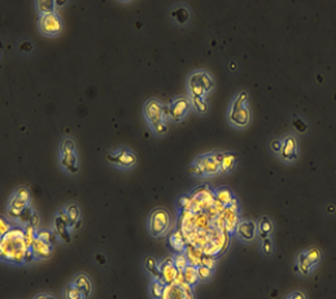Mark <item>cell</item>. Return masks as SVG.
Wrapping results in <instances>:
<instances>
[{
    "label": "cell",
    "instance_id": "obj_1",
    "mask_svg": "<svg viewBox=\"0 0 336 299\" xmlns=\"http://www.w3.org/2000/svg\"><path fill=\"white\" fill-rule=\"evenodd\" d=\"M143 113L155 135L162 137L168 133V123H170L168 106H164L158 99L151 98L145 102Z\"/></svg>",
    "mask_w": 336,
    "mask_h": 299
},
{
    "label": "cell",
    "instance_id": "obj_2",
    "mask_svg": "<svg viewBox=\"0 0 336 299\" xmlns=\"http://www.w3.org/2000/svg\"><path fill=\"white\" fill-rule=\"evenodd\" d=\"M188 173L199 178H210V177H217L222 174L217 152L205 153V155L196 157L191 167L188 168Z\"/></svg>",
    "mask_w": 336,
    "mask_h": 299
},
{
    "label": "cell",
    "instance_id": "obj_3",
    "mask_svg": "<svg viewBox=\"0 0 336 299\" xmlns=\"http://www.w3.org/2000/svg\"><path fill=\"white\" fill-rule=\"evenodd\" d=\"M249 120H251V112L248 107V92L240 91L237 94L230 106L229 121L233 127L243 129L248 125Z\"/></svg>",
    "mask_w": 336,
    "mask_h": 299
},
{
    "label": "cell",
    "instance_id": "obj_4",
    "mask_svg": "<svg viewBox=\"0 0 336 299\" xmlns=\"http://www.w3.org/2000/svg\"><path fill=\"white\" fill-rule=\"evenodd\" d=\"M59 160H60L62 171L65 173H68V174H77L78 173V171H79V160H78L76 143L72 138L66 137L61 141Z\"/></svg>",
    "mask_w": 336,
    "mask_h": 299
},
{
    "label": "cell",
    "instance_id": "obj_5",
    "mask_svg": "<svg viewBox=\"0 0 336 299\" xmlns=\"http://www.w3.org/2000/svg\"><path fill=\"white\" fill-rule=\"evenodd\" d=\"M172 226V219L165 208H155L147 221V228H148L149 234L153 238L164 237L168 233Z\"/></svg>",
    "mask_w": 336,
    "mask_h": 299
},
{
    "label": "cell",
    "instance_id": "obj_6",
    "mask_svg": "<svg viewBox=\"0 0 336 299\" xmlns=\"http://www.w3.org/2000/svg\"><path fill=\"white\" fill-rule=\"evenodd\" d=\"M105 159L109 164L119 171H130L138 164L137 153L127 147H119L113 151H109L105 155Z\"/></svg>",
    "mask_w": 336,
    "mask_h": 299
},
{
    "label": "cell",
    "instance_id": "obj_7",
    "mask_svg": "<svg viewBox=\"0 0 336 299\" xmlns=\"http://www.w3.org/2000/svg\"><path fill=\"white\" fill-rule=\"evenodd\" d=\"M214 87L213 78L205 70H198L188 78V90L191 98H205Z\"/></svg>",
    "mask_w": 336,
    "mask_h": 299
},
{
    "label": "cell",
    "instance_id": "obj_8",
    "mask_svg": "<svg viewBox=\"0 0 336 299\" xmlns=\"http://www.w3.org/2000/svg\"><path fill=\"white\" fill-rule=\"evenodd\" d=\"M30 200L31 194L29 188H26V186H20V188L16 189V192L12 194L11 199L8 202V216L12 217V219H15L16 221L17 217L20 216V214H21L25 208L30 206Z\"/></svg>",
    "mask_w": 336,
    "mask_h": 299
},
{
    "label": "cell",
    "instance_id": "obj_9",
    "mask_svg": "<svg viewBox=\"0 0 336 299\" xmlns=\"http://www.w3.org/2000/svg\"><path fill=\"white\" fill-rule=\"evenodd\" d=\"M322 253L318 247H309V249L304 250L298 254L297 260H296V267L295 271L300 275H309L314 269V267L321 261Z\"/></svg>",
    "mask_w": 336,
    "mask_h": 299
},
{
    "label": "cell",
    "instance_id": "obj_10",
    "mask_svg": "<svg viewBox=\"0 0 336 299\" xmlns=\"http://www.w3.org/2000/svg\"><path fill=\"white\" fill-rule=\"evenodd\" d=\"M62 27H64V25H62L61 17L56 12L39 17L38 29L44 37H48V38L58 37L62 31Z\"/></svg>",
    "mask_w": 336,
    "mask_h": 299
},
{
    "label": "cell",
    "instance_id": "obj_11",
    "mask_svg": "<svg viewBox=\"0 0 336 299\" xmlns=\"http://www.w3.org/2000/svg\"><path fill=\"white\" fill-rule=\"evenodd\" d=\"M192 108L191 99L187 96H177L168 104L169 120L172 123H180Z\"/></svg>",
    "mask_w": 336,
    "mask_h": 299
},
{
    "label": "cell",
    "instance_id": "obj_12",
    "mask_svg": "<svg viewBox=\"0 0 336 299\" xmlns=\"http://www.w3.org/2000/svg\"><path fill=\"white\" fill-rule=\"evenodd\" d=\"M161 299H196L192 288L184 282V280L176 281L174 284L165 286L164 294Z\"/></svg>",
    "mask_w": 336,
    "mask_h": 299
},
{
    "label": "cell",
    "instance_id": "obj_13",
    "mask_svg": "<svg viewBox=\"0 0 336 299\" xmlns=\"http://www.w3.org/2000/svg\"><path fill=\"white\" fill-rule=\"evenodd\" d=\"M70 223H69L68 216H66V212L64 210V207L60 208L55 216L54 221V233L58 235L59 239H61L62 242L69 243L72 241V235H70Z\"/></svg>",
    "mask_w": 336,
    "mask_h": 299
},
{
    "label": "cell",
    "instance_id": "obj_14",
    "mask_svg": "<svg viewBox=\"0 0 336 299\" xmlns=\"http://www.w3.org/2000/svg\"><path fill=\"white\" fill-rule=\"evenodd\" d=\"M235 235H237L240 241L243 242H252L257 237L258 229H257V224L252 220L243 219L237 221V228H235Z\"/></svg>",
    "mask_w": 336,
    "mask_h": 299
},
{
    "label": "cell",
    "instance_id": "obj_15",
    "mask_svg": "<svg viewBox=\"0 0 336 299\" xmlns=\"http://www.w3.org/2000/svg\"><path fill=\"white\" fill-rule=\"evenodd\" d=\"M283 161L286 163H292L298 157V145L297 139L295 138L294 135H287L286 138L283 139V147L280 153L278 155Z\"/></svg>",
    "mask_w": 336,
    "mask_h": 299
},
{
    "label": "cell",
    "instance_id": "obj_16",
    "mask_svg": "<svg viewBox=\"0 0 336 299\" xmlns=\"http://www.w3.org/2000/svg\"><path fill=\"white\" fill-rule=\"evenodd\" d=\"M161 271V281L165 285H172L177 281V277L179 275V271L176 268V265L173 264V257L168 256L160 263Z\"/></svg>",
    "mask_w": 336,
    "mask_h": 299
},
{
    "label": "cell",
    "instance_id": "obj_17",
    "mask_svg": "<svg viewBox=\"0 0 336 299\" xmlns=\"http://www.w3.org/2000/svg\"><path fill=\"white\" fill-rule=\"evenodd\" d=\"M30 250L35 259L44 260V259H50L52 256V254H54V245H51L48 242L43 241V239L37 237V239L34 241Z\"/></svg>",
    "mask_w": 336,
    "mask_h": 299
},
{
    "label": "cell",
    "instance_id": "obj_18",
    "mask_svg": "<svg viewBox=\"0 0 336 299\" xmlns=\"http://www.w3.org/2000/svg\"><path fill=\"white\" fill-rule=\"evenodd\" d=\"M78 290H79L86 299H88L92 296L94 292V285H92L91 278L86 275V273H77L76 276L73 277V280L70 281Z\"/></svg>",
    "mask_w": 336,
    "mask_h": 299
},
{
    "label": "cell",
    "instance_id": "obj_19",
    "mask_svg": "<svg viewBox=\"0 0 336 299\" xmlns=\"http://www.w3.org/2000/svg\"><path fill=\"white\" fill-rule=\"evenodd\" d=\"M218 160L221 164L222 174H230L237 164V155L235 152H217Z\"/></svg>",
    "mask_w": 336,
    "mask_h": 299
},
{
    "label": "cell",
    "instance_id": "obj_20",
    "mask_svg": "<svg viewBox=\"0 0 336 299\" xmlns=\"http://www.w3.org/2000/svg\"><path fill=\"white\" fill-rule=\"evenodd\" d=\"M161 261L153 255H147L143 260V268L145 273L151 277V280H161V271H160Z\"/></svg>",
    "mask_w": 336,
    "mask_h": 299
},
{
    "label": "cell",
    "instance_id": "obj_21",
    "mask_svg": "<svg viewBox=\"0 0 336 299\" xmlns=\"http://www.w3.org/2000/svg\"><path fill=\"white\" fill-rule=\"evenodd\" d=\"M64 210H65L69 223H70V229H79L82 217H80V210L78 207V204L68 203L64 206Z\"/></svg>",
    "mask_w": 336,
    "mask_h": 299
},
{
    "label": "cell",
    "instance_id": "obj_22",
    "mask_svg": "<svg viewBox=\"0 0 336 299\" xmlns=\"http://www.w3.org/2000/svg\"><path fill=\"white\" fill-rule=\"evenodd\" d=\"M170 16H172V19L174 20L178 25H184V23H187L188 21H190L191 13H190L187 7H184V5H178V7H176L170 12Z\"/></svg>",
    "mask_w": 336,
    "mask_h": 299
},
{
    "label": "cell",
    "instance_id": "obj_23",
    "mask_svg": "<svg viewBox=\"0 0 336 299\" xmlns=\"http://www.w3.org/2000/svg\"><path fill=\"white\" fill-rule=\"evenodd\" d=\"M182 275H183L184 282L190 285L191 288H194L196 284H199L200 282L199 273H198V267H196V265L190 264L187 268L182 272Z\"/></svg>",
    "mask_w": 336,
    "mask_h": 299
},
{
    "label": "cell",
    "instance_id": "obj_24",
    "mask_svg": "<svg viewBox=\"0 0 336 299\" xmlns=\"http://www.w3.org/2000/svg\"><path fill=\"white\" fill-rule=\"evenodd\" d=\"M257 229H258V234L262 239V238L270 237V234L273 233V229H274V225L268 216H264V217H261L258 224H257Z\"/></svg>",
    "mask_w": 336,
    "mask_h": 299
},
{
    "label": "cell",
    "instance_id": "obj_25",
    "mask_svg": "<svg viewBox=\"0 0 336 299\" xmlns=\"http://www.w3.org/2000/svg\"><path fill=\"white\" fill-rule=\"evenodd\" d=\"M37 5V11L40 16L48 15V13H54L56 12V0H38L35 1Z\"/></svg>",
    "mask_w": 336,
    "mask_h": 299
},
{
    "label": "cell",
    "instance_id": "obj_26",
    "mask_svg": "<svg viewBox=\"0 0 336 299\" xmlns=\"http://www.w3.org/2000/svg\"><path fill=\"white\" fill-rule=\"evenodd\" d=\"M216 200L222 206H225V207H230L235 202V198L227 189H219L216 192Z\"/></svg>",
    "mask_w": 336,
    "mask_h": 299
},
{
    "label": "cell",
    "instance_id": "obj_27",
    "mask_svg": "<svg viewBox=\"0 0 336 299\" xmlns=\"http://www.w3.org/2000/svg\"><path fill=\"white\" fill-rule=\"evenodd\" d=\"M165 286L166 285L161 280H151L149 284V296L152 299H161L164 294Z\"/></svg>",
    "mask_w": 336,
    "mask_h": 299
},
{
    "label": "cell",
    "instance_id": "obj_28",
    "mask_svg": "<svg viewBox=\"0 0 336 299\" xmlns=\"http://www.w3.org/2000/svg\"><path fill=\"white\" fill-rule=\"evenodd\" d=\"M37 234H38V230L35 229L34 226H31L30 224L23 226V241H25L27 250L30 249L35 239H37Z\"/></svg>",
    "mask_w": 336,
    "mask_h": 299
},
{
    "label": "cell",
    "instance_id": "obj_29",
    "mask_svg": "<svg viewBox=\"0 0 336 299\" xmlns=\"http://www.w3.org/2000/svg\"><path fill=\"white\" fill-rule=\"evenodd\" d=\"M62 299H86L83 297V294L78 290V289L72 284L69 282L66 285L64 290H62Z\"/></svg>",
    "mask_w": 336,
    "mask_h": 299
},
{
    "label": "cell",
    "instance_id": "obj_30",
    "mask_svg": "<svg viewBox=\"0 0 336 299\" xmlns=\"http://www.w3.org/2000/svg\"><path fill=\"white\" fill-rule=\"evenodd\" d=\"M173 264L176 265V268L179 272H183L184 269L190 265V261H188L186 253H176V255L173 256Z\"/></svg>",
    "mask_w": 336,
    "mask_h": 299
},
{
    "label": "cell",
    "instance_id": "obj_31",
    "mask_svg": "<svg viewBox=\"0 0 336 299\" xmlns=\"http://www.w3.org/2000/svg\"><path fill=\"white\" fill-rule=\"evenodd\" d=\"M169 243L172 245V247L176 250L177 253H184V251H186V249H184L183 238H182V235H180L179 232L173 233L172 237L169 238Z\"/></svg>",
    "mask_w": 336,
    "mask_h": 299
},
{
    "label": "cell",
    "instance_id": "obj_32",
    "mask_svg": "<svg viewBox=\"0 0 336 299\" xmlns=\"http://www.w3.org/2000/svg\"><path fill=\"white\" fill-rule=\"evenodd\" d=\"M34 210L31 208V206H29V207H26L25 210H23L21 214H20V216L17 217V220H16V223L20 224V225L22 226H26L30 224V220L31 217H33V215H34Z\"/></svg>",
    "mask_w": 336,
    "mask_h": 299
},
{
    "label": "cell",
    "instance_id": "obj_33",
    "mask_svg": "<svg viewBox=\"0 0 336 299\" xmlns=\"http://www.w3.org/2000/svg\"><path fill=\"white\" fill-rule=\"evenodd\" d=\"M260 249H261V253L264 254L265 256L269 257L273 255V253H274V245H273V241H271L270 237L262 238V239H261Z\"/></svg>",
    "mask_w": 336,
    "mask_h": 299
},
{
    "label": "cell",
    "instance_id": "obj_34",
    "mask_svg": "<svg viewBox=\"0 0 336 299\" xmlns=\"http://www.w3.org/2000/svg\"><path fill=\"white\" fill-rule=\"evenodd\" d=\"M37 237L40 238V239H43V241L48 242V243H51V245H56V242H58V235L54 233V232H51V230H44V229H40L38 230V234H37Z\"/></svg>",
    "mask_w": 336,
    "mask_h": 299
},
{
    "label": "cell",
    "instance_id": "obj_35",
    "mask_svg": "<svg viewBox=\"0 0 336 299\" xmlns=\"http://www.w3.org/2000/svg\"><path fill=\"white\" fill-rule=\"evenodd\" d=\"M192 108L199 113H206L208 112V103L205 102V98H191Z\"/></svg>",
    "mask_w": 336,
    "mask_h": 299
},
{
    "label": "cell",
    "instance_id": "obj_36",
    "mask_svg": "<svg viewBox=\"0 0 336 299\" xmlns=\"http://www.w3.org/2000/svg\"><path fill=\"white\" fill-rule=\"evenodd\" d=\"M198 273H199V278L201 282H205V281H209L213 276V269L208 268L205 265H199L198 267Z\"/></svg>",
    "mask_w": 336,
    "mask_h": 299
},
{
    "label": "cell",
    "instance_id": "obj_37",
    "mask_svg": "<svg viewBox=\"0 0 336 299\" xmlns=\"http://www.w3.org/2000/svg\"><path fill=\"white\" fill-rule=\"evenodd\" d=\"M292 127L297 133H305L308 130V124L301 117H294L292 119Z\"/></svg>",
    "mask_w": 336,
    "mask_h": 299
},
{
    "label": "cell",
    "instance_id": "obj_38",
    "mask_svg": "<svg viewBox=\"0 0 336 299\" xmlns=\"http://www.w3.org/2000/svg\"><path fill=\"white\" fill-rule=\"evenodd\" d=\"M19 50L21 54H31L33 52V50H34V46H33V43L30 42V41H27V39H25V41H22V42L20 43L19 46Z\"/></svg>",
    "mask_w": 336,
    "mask_h": 299
},
{
    "label": "cell",
    "instance_id": "obj_39",
    "mask_svg": "<svg viewBox=\"0 0 336 299\" xmlns=\"http://www.w3.org/2000/svg\"><path fill=\"white\" fill-rule=\"evenodd\" d=\"M282 147H283V139L274 138V139H271L270 141V150L274 153H277V155H279V153H280V151H282Z\"/></svg>",
    "mask_w": 336,
    "mask_h": 299
},
{
    "label": "cell",
    "instance_id": "obj_40",
    "mask_svg": "<svg viewBox=\"0 0 336 299\" xmlns=\"http://www.w3.org/2000/svg\"><path fill=\"white\" fill-rule=\"evenodd\" d=\"M0 224H1V232H0V235H1V238H3V237H5L9 232H11L12 226H11V224L8 223V220L5 219V217H1Z\"/></svg>",
    "mask_w": 336,
    "mask_h": 299
},
{
    "label": "cell",
    "instance_id": "obj_41",
    "mask_svg": "<svg viewBox=\"0 0 336 299\" xmlns=\"http://www.w3.org/2000/svg\"><path fill=\"white\" fill-rule=\"evenodd\" d=\"M201 265H205L208 268L214 269V267H216V259L213 256H202Z\"/></svg>",
    "mask_w": 336,
    "mask_h": 299
},
{
    "label": "cell",
    "instance_id": "obj_42",
    "mask_svg": "<svg viewBox=\"0 0 336 299\" xmlns=\"http://www.w3.org/2000/svg\"><path fill=\"white\" fill-rule=\"evenodd\" d=\"M284 299H306V296L300 290H295V292H291L288 296H286Z\"/></svg>",
    "mask_w": 336,
    "mask_h": 299
},
{
    "label": "cell",
    "instance_id": "obj_43",
    "mask_svg": "<svg viewBox=\"0 0 336 299\" xmlns=\"http://www.w3.org/2000/svg\"><path fill=\"white\" fill-rule=\"evenodd\" d=\"M39 224H40V217H39V215L37 212H34V215H33V217H31L30 220V225L34 226L35 229H37L39 226Z\"/></svg>",
    "mask_w": 336,
    "mask_h": 299
},
{
    "label": "cell",
    "instance_id": "obj_44",
    "mask_svg": "<svg viewBox=\"0 0 336 299\" xmlns=\"http://www.w3.org/2000/svg\"><path fill=\"white\" fill-rule=\"evenodd\" d=\"M33 299H56V297L50 293H40V294H37Z\"/></svg>",
    "mask_w": 336,
    "mask_h": 299
},
{
    "label": "cell",
    "instance_id": "obj_45",
    "mask_svg": "<svg viewBox=\"0 0 336 299\" xmlns=\"http://www.w3.org/2000/svg\"><path fill=\"white\" fill-rule=\"evenodd\" d=\"M95 257L96 261H99L100 264H105V263H107V259H105V256H104L103 254H96Z\"/></svg>",
    "mask_w": 336,
    "mask_h": 299
},
{
    "label": "cell",
    "instance_id": "obj_46",
    "mask_svg": "<svg viewBox=\"0 0 336 299\" xmlns=\"http://www.w3.org/2000/svg\"><path fill=\"white\" fill-rule=\"evenodd\" d=\"M66 1H59V0H56V7H60V5H65Z\"/></svg>",
    "mask_w": 336,
    "mask_h": 299
}]
</instances>
